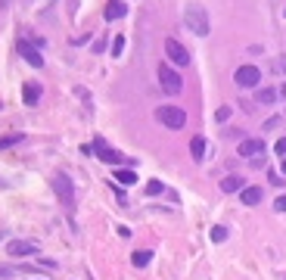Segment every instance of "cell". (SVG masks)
Wrapping results in <instances>:
<instances>
[{
    "label": "cell",
    "instance_id": "1",
    "mask_svg": "<svg viewBox=\"0 0 286 280\" xmlns=\"http://www.w3.org/2000/svg\"><path fill=\"white\" fill-rule=\"evenodd\" d=\"M184 25H187L193 34H199V37H206V34L212 31L209 13H206V7H199V4H190V7L184 10Z\"/></svg>",
    "mask_w": 286,
    "mask_h": 280
},
{
    "label": "cell",
    "instance_id": "2",
    "mask_svg": "<svg viewBox=\"0 0 286 280\" xmlns=\"http://www.w3.org/2000/svg\"><path fill=\"white\" fill-rule=\"evenodd\" d=\"M159 84H162V91L171 94V97H178L184 91V81H181V75L174 72L171 62H159Z\"/></svg>",
    "mask_w": 286,
    "mask_h": 280
},
{
    "label": "cell",
    "instance_id": "3",
    "mask_svg": "<svg viewBox=\"0 0 286 280\" xmlns=\"http://www.w3.org/2000/svg\"><path fill=\"white\" fill-rule=\"evenodd\" d=\"M53 190H56V196H59V206L72 215L75 212V187H72V181H69V175H56L53 178Z\"/></svg>",
    "mask_w": 286,
    "mask_h": 280
},
{
    "label": "cell",
    "instance_id": "4",
    "mask_svg": "<svg viewBox=\"0 0 286 280\" xmlns=\"http://www.w3.org/2000/svg\"><path fill=\"white\" fill-rule=\"evenodd\" d=\"M156 118H159L165 128H171V131H181V128L187 125V112H184L181 106H159Z\"/></svg>",
    "mask_w": 286,
    "mask_h": 280
},
{
    "label": "cell",
    "instance_id": "5",
    "mask_svg": "<svg viewBox=\"0 0 286 280\" xmlns=\"http://www.w3.org/2000/svg\"><path fill=\"white\" fill-rule=\"evenodd\" d=\"M233 81L239 84V88H258V81H261V72H258V66H239L236 69V75H233Z\"/></svg>",
    "mask_w": 286,
    "mask_h": 280
},
{
    "label": "cell",
    "instance_id": "6",
    "mask_svg": "<svg viewBox=\"0 0 286 280\" xmlns=\"http://www.w3.org/2000/svg\"><path fill=\"white\" fill-rule=\"evenodd\" d=\"M165 56H168L171 66H187V62H190V50H187L181 41H174V37H168V41H165Z\"/></svg>",
    "mask_w": 286,
    "mask_h": 280
},
{
    "label": "cell",
    "instance_id": "7",
    "mask_svg": "<svg viewBox=\"0 0 286 280\" xmlns=\"http://www.w3.org/2000/svg\"><path fill=\"white\" fill-rule=\"evenodd\" d=\"M261 153H265V140H258V137L239 140V146H236V156H243V159H255V156H261Z\"/></svg>",
    "mask_w": 286,
    "mask_h": 280
},
{
    "label": "cell",
    "instance_id": "8",
    "mask_svg": "<svg viewBox=\"0 0 286 280\" xmlns=\"http://www.w3.org/2000/svg\"><path fill=\"white\" fill-rule=\"evenodd\" d=\"M37 243H34V240H10V243H7V252L10 255H37Z\"/></svg>",
    "mask_w": 286,
    "mask_h": 280
},
{
    "label": "cell",
    "instance_id": "9",
    "mask_svg": "<svg viewBox=\"0 0 286 280\" xmlns=\"http://www.w3.org/2000/svg\"><path fill=\"white\" fill-rule=\"evenodd\" d=\"M94 149H97V156L103 159V162H112V165H121V162H125V156L115 153V149H109L103 137H97V140H94Z\"/></svg>",
    "mask_w": 286,
    "mask_h": 280
},
{
    "label": "cell",
    "instance_id": "10",
    "mask_svg": "<svg viewBox=\"0 0 286 280\" xmlns=\"http://www.w3.org/2000/svg\"><path fill=\"white\" fill-rule=\"evenodd\" d=\"M16 50L22 53V59H25L28 66H34V69H40V66H44V56H40V53H37V50L28 44V41H19V44H16Z\"/></svg>",
    "mask_w": 286,
    "mask_h": 280
},
{
    "label": "cell",
    "instance_id": "11",
    "mask_svg": "<svg viewBox=\"0 0 286 280\" xmlns=\"http://www.w3.org/2000/svg\"><path fill=\"white\" fill-rule=\"evenodd\" d=\"M128 13V7L121 4V0H106V7H103V16H106V22H115V19H121Z\"/></svg>",
    "mask_w": 286,
    "mask_h": 280
},
{
    "label": "cell",
    "instance_id": "12",
    "mask_svg": "<svg viewBox=\"0 0 286 280\" xmlns=\"http://www.w3.org/2000/svg\"><path fill=\"white\" fill-rule=\"evenodd\" d=\"M22 100H25V106H37V100H40V84L25 81V88H22Z\"/></svg>",
    "mask_w": 286,
    "mask_h": 280
},
{
    "label": "cell",
    "instance_id": "13",
    "mask_svg": "<svg viewBox=\"0 0 286 280\" xmlns=\"http://www.w3.org/2000/svg\"><path fill=\"white\" fill-rule=\"evenodd\" d=\"M221 190H224V193H236V190H246V184H243L239 175H227V178L221 181Z\"/></svg>",
    "mask_w": 286,
    "mask_h": 280
},
{
    "label": "cell",
    "instance_id": "14",
    "mask_svg": "<svg viewBox=\"0 0 286 280\" xmlns=\"http://www.w3.org/2000/svg\"><path fill=\"white\" fill-rule=\"evenodd\" d=\"M239 196H243V206H258V203H261V190H258V187L239 190Z\"/></svg>",
    "mask_w": 286,
    "mask_h": 280
},
{
    "label": "cell",
    "instance_id": "15",
    "mask_svg": "<svg viewBox=\"0 0 286 280\" xmlns=\"http://www.w3.org/2000/svg\"><path fill=\"white\" fill-rule=\"evenodd\" d=\"M190 153H193L196 162H199V159H206V137H193L190 140Z\"/></svg>",
    "mask_w": 286,
    "mask_h": 280
},
{
    "label": "cell",
    "instance_id": "16",
    "mask_svg": "<svg viewBox=\"0 0 286 280\" xmlns=\"http://www.w3.org/2000/svg\"><path fill=\"white\" fill-rule=\"evenodd\" d=\"M149 259H152V252H149V249H137V252L131 255L134 268H146V265H149Z\"/></svg>",
    "mask_w": 286,
    "mask_h": 280
},
{
    "label": "cell",
    "instance_id": "17",
    "mask_svg": "<svg viewBox=\"0 0 286 280\" xmlns=\"http://www.w3.org/2000/svg\"><path fill=\"white\" fill-rule=\"evenodd\" d=\"M115 181H118V184H125V187H131V184L137 181V175H134L131 168H118V171H115Z\"/></svg>",
    "mask_w": 286,
    "mask_h": 280
},
{
    "label": "cell",
    "instance_id": "18",
    "mask_svg": "<svg viewBox=\"0 0 286 280\" xmlns=\"http://www.w3.org/2000/svg\"><path fill=\"white\" fill-rule=\"evenodd\" d=\"M280 97V91H274V88H261L258 91V103H274Z\"/></svg>",
    "mask_w": 286,
    "mask_h": 280
},
{
    "label": "cell",
    "instance_id": "19",
    "mask_svg": "<svg viewBox=\"0 0 286 280\" xmlns=\"http://www.w3.org/2000/svg\"><path fill=\"white\" fill-rule=\"evenodd\" d=\"M13 143H22V134H7V137H0V149H7Z\"/></svg>",
    "mask_w": 286,
    "mask_h": 280
},
{
    "label": "cell",
    "instance_id": "20",
    "mask_svg": "<svg viewBox=\"0 0 286 280\" xmlns=\"http://www.w3.org/2000/svg\"><path fill=\"white\" fill-rule=\"evenodd\" d=\"M212 240H215V243H224V240H227V227H212Z\"/></svg>",
    "mask_w": 286,
    "mask_h": 280
},
{
    "label": "cell",
    "instance_id": "21",
    "mask_svg": "<svg viewBox=\"0 0 286 280\" xmlns=\"http://www.w3.org/2000/svg\"><path fill=\"white\" fill-rule=\"evenodd\" d=\"M121 50H125V37H115V41H112V56H121Z\"/></svg>",
    "mask_w": 286,
    "mask_h": 280
},
{
    "label": "cell",
    "instance_id": "22",
    "mask_svg": "<svg viewBox=\"0 0 286 280\" xmlns=\"http://www.w3.org/2000/svg\"><path fill=\"white\" fill-rule=\"evenodd\" d=\"M162 190H165V187H162V181H149V184H146V193H149V196H156V193H162Z\"/></svg>",
    "mask_w": 286,
    "mask_h": 280
},
{
    "label": "cell",
    "instance_id": "23",
    "mask_svg": "<svg viewBox=\"0 0 286 280\" xmlns=\"http://www.w3.org/2000/svg\"><path fill=\"white\" fill-rule=\"evenodd\" d=\"M274 149H277V156H280V159H286V137H280V140L274 143Z\"/></svg>",
    "mask_w": 286,
    "mask_h": 280
},
{
    "label": "cell",
    "instance_id": "24",
    "mask_svg": "<svg viewBox=\"0 0 286 280\" xmlns=\"http://www.w3.org/2000/svg\"><path fill=\"white\" fill-rule=\"evenodd\" d=\"M215 115H218V122H227V118H230V106H221Z\"/></svg>",
    "mask_w": 286,
    "mask_h": 280
},
{
    "label": "cell",
    "instance_id": "25",
    "mask_svg": "<svg viewBox=\"0 0 286 280\" xmlns=\"http://www.w3.org/2000/svg\"><path fill=\"white\" fill-rule=\"evenodd\" d=\"M274 209H277V212H286V196H277V199H274Z\"/></svg>",
    "mask_w": 286,
    "mask_h": 280
},
{
    "label": "cell",
    "instance_id": "26",
    "mask_svg": "<svg viewBox=\"0 0 286 280\" xmlns=\"http://www.w3.org/2000/svg\"><path fill=\"white\" fill-rule=\"evenodd\" d=\"M274 72H286V56H283V59H274Z\"/></svg>",
    "mask_w": 286,
    "mask_h": 280
},
{
    "label": "cell",
    "instance_id": "27",
    "mask_svg": "<svg viewBox=\"0 0 286 280\" xmlns=\"http://www.w3.org/2000/svg\"><path fill=\"white\" fill-rule=\"evenodd\" d=\"M268 178H271V184H274V187H280V184H283V181H280V175H277V171H271V175H268Z\"/></svg>",
    "mask_w": 286,
    "mask_h": 280
},
{
    "label": "cell",
    "instance_id": "28",
    "mask_svg": "<svg viewBox=\"0 0 286 280\" xmlns=\"http://www.w3.org/2000/svg\"><path fill=\"white\" fill-rule=\"evenodd\" d=\"M283 175H286V159H283Z\"/></svg>",
    "mask_w": 286,
    "mask_h": 280
},
{
    "label": "cell",
    "instance_id": "29",
    "mask_svg": "<svg viewBox=\"0 0 286 280\" xmlns=\"http://www.w3.org/2000/svg\"><path fill=\"white\" fill-rule=\"evenodd\" d=\"M283 280H286V277H283Z\"/></svg>",
    "mask_w": 286,
    "mask_h": 280
}]
</instances>
